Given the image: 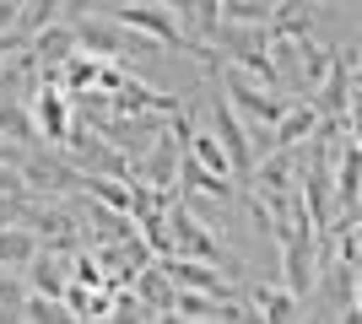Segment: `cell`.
I'll return each instance as SVG.
<instances>
[{
  "label": "cell",
  "mask_w": 362,
  "mask_h": 324,
  "mask_svg": "<svg viewBox=\"0 0 362 324\" xmlns=\"http://www.w3.org/2000/svg\"><path fill=\"white\" fill-rule=\"evenodd\" d=\"M211 140L227 152L233 179H249V173H255V146H249V136H243V124H238V114H233L227 97H216V103H211Z\"/></svg>",
  "instance_id": "cell-1"
},
{
  "label": "cell",
  "mask_w": 362,
  "mask_h": 324,
  "mask_svg": "<svg viewBox=\"0 0 362 324\" xmlns=\"http://www.w3.org/2000/svg\"><path fill=\"white\" fill-rule=\"evenodd\" d=\"M227 103L243 108V114H249V119H259V124H276L281 114H287V103H281V97H265V92H255V87H243L238 65L227 71Z\"/></svg>",
  "instance_id": "cell-3"
},
{
  "label": "cell",
  "mask_w": 362,
  "mask_h": 324,
  "mask_svg": "<svg viewBox=\"0 0 362 324\" xmlns=\"http://www.w3.org/2000/svg\"><path fill=\"white\" fill-rule=\"evenodd\" d=\"M38 136L44 140H65L71 136V97L54 87V81L38 76Z\"/></svg>",
  "instance_id": "cell-2"
},
{
  "label": "cell",
  "mask_w": 362,
  "mask_h": 324,
  "mask_svg": "<svg viewBox=\"0 0 362 324\" xmlns=\"http://www.w3.org/2000/svg\"><path fill=\"white\" fill-rule=\"evenodd\" d=\"M243 292H249V313H259V319H292V313H303L292 292H276V287H243Z\"/></svg>",
  "instance_id": "cell-5"
},
{
  "label": "cell",
  "mask_w": 362,
  "mask_h": 324,
  "mask_svg": "<svg viewBox=\"0 0 362 324\" xmlns=\"http://www.w3.org/2000/svg\"><path fill=\"white\" fill-rule=\"evenodd\" d=\"M33 254H38V238H33L22 222H0V265H11V270H28Z\"/></svg>",
  "instance_id": "cell-4"
},
{
  "label": "cell",
  "mask_w": 362,
  "mask_h": 324,
  "mask_svg": "<svg viewBox=\"0 0 362 324\" xmlns=\"http://www.w3.org/2000/svg\"><path fill=\"white\" fill-rule=\"evenodd\" d=\"M22 297H28V287L16 276H0V319H22Z\"/></svg>",
  "instance_id": "cell-6"
}]
</instances>
